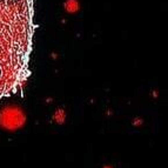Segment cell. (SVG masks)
I'll list each match as a JSON object with an SVG mask.
<instances>
[{"mask_svg":"<svg viewBox=\"0 0 168 168\" xmlns=\"http://www.w3.org/2000/svg\"><path fill=\"white\" fill-rule=\"evenodd\" d=\"M34 30L33 0H0V100L28 80Z\"/></svg>","mask_w":168,"mask_h":168,"instance_id":"1","label":"cell"},{"mask_svg":"<svg viewBox=\"0 0 168 168\" xmlns=\"http://www.w3.org/2000/svg\"><path fill=\"white\" fill-rule=\"evenodd\" d=\"M26 122L24 111L18 106L8 105L0 111V126L8 131L21 128Z\"/></svg>","mask_w":168,"mask_h":168,"instance_id":"2","label":"cell"},{"mask_svg":"<svg viewBox=\"0 0 168 168\" xmlns=\"http://www.w3.org/2000/svg\"><path fill=\"white\" fill-rule=\"evenodd\" d=\"M64 8L67 13H76L80 8V4L78 0H66L65 4H64Z\"/></svg>","mask_w":168,"mask_h":168,"instance_id":"3","label":"cell"},{"mask_svg":"<svg viewBox=\"0 0 168 168\" xmlns=\"http://www.w3.org/2000/svg\"><path fill=\"white\" fill-rule=\"evenodd\" d=\"M66 118V114L64 112V109H58L55 113H54V120L58 121V122H62Z\"/></svg>","mask_w":168,"mask_h":168,"instance_id":"4","label":"cell"}]
</instances>
